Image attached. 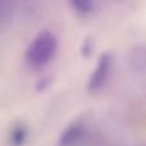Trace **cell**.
Segmentation results:
<instances>
[{"instance_id":"obj_6","label":"cell","mask_w":146,"mask_h":146,"mask_svg":"<svg viewBox=\"0 0 146 146\" xmlns=\"http://www.w3.org/2000/svg\"><path fill=\"white\" fill-rule=\"evenodd\" d=\"M129 62L136 71L142 72L145 69V50L142 46L135 48L129 55Z\"/></svg>"},{"instance_id":"obj_8","label":"cell","mask_w":146,"mask_h":146,"mask_svg":"<svg viewBox=\"0 0 146 146\" xmlns=\"http://www.w3.org/2000/svg\"><path fill=\"white\" fill-rule=\"evenodd\" d=\"M94 51V41L91 37H86L82 42V46H81V55L83 58H88V56L92 54Z\"/></svg>"},{"instance_id":"obj_7","label":"cell","mask_w":146,"mask_h":146,"mask_svg":"<svg viewBox=\"0 0 146 146\" xmlns=\"http://www.w3.org/2000/svg\"><path fill=\"white\" fill-rule=\"evenodd\" d=\"M73 7V9L77 10L81 14H88L94 10L95 3L94 0H68Z\"/></svg>"},{"instance_id":"obj_1","label":"cell","mask_w":146,"mask_h":146,"mask_svg":"<svg viewBox=\"0 0 146 146\" xmlns=\"http://www.w3.org/2000/svg\"><path fill=\"white\" fill-rule=\"evenodd\" d=\"M58 38L50 31H41L33 37L25 54L26 63L32 68L44 67L55 56Z\"/></svg>"},{"instance_id":"obj_5","label":"cell","mask_w":146,"mask_h":146,"mask_svg":"<svg viewBox=\"0 0 146 146\" xmlns=\"http://www.w3.org/2000/svg\"><path fill=\"white\" fill-rule=\"evenodd\" d=\"M14 0H0V28L5 27L12 19Z\"/></svg>"},{"instance_id":"obj_3","label":"cell","mask_w":146,"mask_h":146,"mask_svg":"<svg viewBox=\"0 0 146 146\" xmlns=\"http://www.w3.org/2000/svg\"><path fill=\"white\" fill-rule=\"evenodd\" d=\"M86 128L83 123L76 122L63 131L59 139V146H74L85 137Z\"/></svg>"},{"instance_id":"obj_2","label":"cell","mask_w":146,"mask_h":146,"mask_svg":"<svg viewBox=\"0 0 146 146\" xmlns=\"http://www.w3.org/2000/svg\"><path fill=\"white\" fill-rule=\"evenodd\" d=\"M111 55L109 53H103L99 56L96 67L88 78L87 90L90 92H99L106 85L111 71Z\"/></svg>"},{"instance_id":"obj_4","label":"cell","mask_w":146,"mask_h":146,"mask_svg":"<svg viewBox=\"0 0 146 146\" xmlns=\"http://www.w3.org/2000/svg\"><path fill=\"white\" fill-rule=\"evenodd\" d=\"M28 129L25 124H17L9 133V142L12 146H23L27 141Z\"/></svg>"},{"instance_id":"obj_9","label":"cell","mask_w":146,"mask_h":146,"mask_svg":"<svg viewBox=\"0 0 146 146\" xmlns=\"http://www.w3.org/2000/svg\"><path fill=\"white\" fill-rule=\"evenodd\" d=\"M49 83H50V80H49V78H42V80L38 82V85H37V90L38 91L46 90V88H48V86H49Z\"/></svg>"}]
</instances>
